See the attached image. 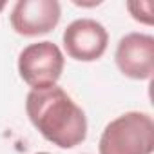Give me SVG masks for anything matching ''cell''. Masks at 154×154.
I'll return each mask as SVG.
<instances>
[{"label":"cell","instance_id":"277c9868","mask_svg":"<svg viewBox=\"0 0 154 154\" xmlns=\"http://www.w3.org/2000/svg\"><path fill=\"white\" fill-rule=\"evenodd\" d=\"M63 49L76 62H94L103 56L109 45V33L94 18H78L63 31Z\"/></svg>","mask_w":154,"mask_h":154},{"label":"cell","instance_id":"6da1fadb","mask_svg":"<svg viewBox=\"0 0 154 154\" xmlns=\"http://www.w3.org/2000/svg\"><path fill=\"white\" fill-rule=\"evenodd\" d=\"M26 112L35 129L60 149H74L87 138L84 109L58 85L31 89L26 96Z\"/></svg>","mask_w":154,"mask_h":154},{"label":"cell","instance_id":"5b68a950","mask_svg":"<svg viewBox=\"0 0 154 154\" xmlns=\"http://www.w3.org/2000/svg\"><path fill=\"white\" fill-rule=\"evenodd\" d=\"M120 72L132 80H150L154 72V38L147 33H127L114 53Z\"/></svg>","mask_w":154,"mask_h":154},{"label":"cell","instance_id":"8992f818","mask_svg":"<svg viewBox=\"0 0 154 154\" xmlns=\"http://www.w3.org/2000/svg\"><path fill=\"white\" fill-rule=\"evenodd\" d=\"M62 18L58 0H18L13 6L9 22L22 36H40L53 31Z\"/></svg>","mask_w":154,"mask_h":154},{"label":"cell","instance_id":"9c48e42d","mask_svg":"<svg viewBox=\"0 0 154 154\" xmlns=\"http://www.w3.org/2000/svg\"><path fill=\"white\" fill-rule=\"evenodd\" d=\"M36 154H49V152H36Z\"/></svg>","mask_w":154,"mask_h":154},{"label":"cell","instance_id":"7a4b0ae2","mask_svg":"<svg viewBox=\"0 0 154 154\" xmlns=\"http://www.w3.org/2000/svg\"><path fill=\"white\" fill-rule=\"evenodd\" d=\"M154 122L150 114L129 111L109 122L100 136L98 154H152Z\"/></svg>","mask_w":154,"mask_h":154},{"label":"cell","instance_id":"ba28073f","mask_svg":"<svg viewBox=\"0 0 154 154\" xmlns=\"http://www.w3.org/2000/svg\"><path fill=\"white\" fill-rule=\"evenodd\" d=\"M6 6H8V4H6V2H4V0H0V11H2V9H4V8H6Z\"/></svg>","mask_w":154,"mask_h":154},{"label":"cell","instance_id":"52a82bcc","mask_svg":"<svg viewBox=\"0 0 154 154\" xmlns=\"http://www.w3.org/2000/svg\"><path fill=\"white\" fill-rule=\"evenodd\" d=\"M127 9L131 13V17L140 22V24H145V26H152V2L150 0H136V2H127Z\"/></svg>","mask_w":154,"mask_h":154},{"label":"cell","instance_id":"3957f363","mask_svg":"<svg viewBox=\"0 0 154 154\" xmlns=\"http://www.w3.org/2000/svg\"><path fill=\"white\" fill-rule=\"evenodd\" d=\"M65 67L62 49L49 40L29 44L18 54V74L31 89L56 85Z\"/></svg>","mask_w":154,"mask_h":154}]
</instances>
